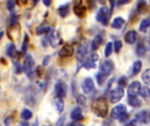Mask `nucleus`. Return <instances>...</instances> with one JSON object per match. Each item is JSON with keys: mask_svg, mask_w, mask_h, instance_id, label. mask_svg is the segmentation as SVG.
<instances>
[{"mask_svg": "<svg viewBox=\"0 0 150 126\" xmlns=\"http://www.w3.org/2000/svg\"><path fill=\"white\" fill-rule=\"evenodd\" d=\"M93 112L99 118H105L108 113V104L107 101L104 97L97 98L92 103Z\"/></svg>", "mask_w": 150, "mask_h": 126, "instance_id": "nucleus-1", "label": "nucleus"}, {"mask_svg": "<svg viewBox=\"0 0 150 126\" xmlns=\"http://www.w3.org/2000/svg\"><path fill=\"white\" fill-rule=\"evenodd\" d=\"M111 17V11L108 7L106 6H103L101 7L98 11L97 12L96 15V18L98 22H100L101 24L106 25L108 24V21L110 19Z\"/></svg>", "mask_w": 150, "mask_h": 126, "instance_id": "nucleus-2", "label": "nucleus"}, {"mask_svg": "<svg viewBox=\"0 0 150 126\" xmlns=\"http://www.w3.org/2000/svg\"><path fill=\"white\" fill-rule=\"evenodd\" d=\"M33 66H34V60H33V56L31 54L25 55V58L24 60L23 70H24V72L25 73V75L27 76H31L32 75Z\"/></svg>", "mask_w": 150, "mask_h": 126, "instance_id": "nucleus-3", "label": "nucleus"}, {"mask_svg": "<svg viewBox=\"0 0 150 126\" xmlns=\"http://www.w3.org/2000/svg\"><path fill=\"white\" fill-rule=\"evenodd\" d=\"M113 70V64L111 61H105L100 64V70L99 74L103 75L105 78L109 76Z\"/></svg>", "mask_w": 150, "mask_h": 126, "instance_id": "nucleus-4", "label": "nucleus"}, {"mask_svg": "<svg viewBox=\"0 0 150 126\" xmlns=\"http://www.w3.org/2000/svg\"><path fill=\"white\" fill-rule=\"evenodd\" d=\"M124 94H125L124 89L121 87H118V88L112 89L111 91V93H110V101H111V103H116L120 102L123 98Z\"/></svg>", "mask_w": 150, "mask_h": 126, "instance_id": "nucleus-5", "label": "nucleus"}, {"mask_svg": "<svg viewBox=\"0 0 150 126\" xmlns=\"http://www.w3.org/2000/svg\"><path fill=\"white\" fill-rule=\"evenodd\" d=\"M48 41H49V44L51 45V46L55 48V47H58L62 43V39L61 38V35L59 34L58 32L52 31L49 33Z\"/></svg>", "mask_w": 150, "mask_h": 126, "instance_id": "nucleus-6", "label": "nucleus"}, {"mask_svg": "<svg viewBox=\"0 0 150 126\" xmlns=\"http://www.w3.org/2000/svg\"><path fill=\"white\" fill-rule=\"evenodd\" d=\"M54 90H55V94H56L57 97L63 98L67 95V91H68L67 84L65 82H62V81H59L54 85Z\"/></svg>", "mask_w": 150, "mask_h": 126, "instance_id": "nucleus-7", "label": "nucleus"}, {"mask_svg": "<svg viewBox=\"0 0 150 126\" xmlns=\"http://www.w3.org/2000/svg\"><path fill=\"white\" fill-rule=\"evenodd\" d=\"M126 113H127V107L124 104H119L112 110L111 117L113 119H120Z\"/></svg>", "mask_w": 150, "mask_h": 126, "instance_id": "nucleus-8", "label": "nucleus"}, {"mask_svg": "<svg viewBox=\"0 0 150 126\" xmlns=\"http://www.w3.org/2000/svg\"><path fill=\"white\" fill-rule=\"evenodd\" d=\"M88 53V47L86 44H81L78 48H77V53H76V60L78 62L83 63L84 62L86 56Z\"/></svg>", "mask_w": 150, "mask_h": 126, "instance_id": "nucleus-9", "label": "nucleus"}, {"mask_svg": "<svg viewBox=\"0 0 150 126\" xmlns=\"http://www.w3.org/2000/svg\"><path fill=\"white\" fill-rule=\"evenodd\" d=\"M142 85L139 82H133L127 89V94L129 96V97H137L138 95L140 94V90H141Z\"/></svg>", "mask_w": 150, "mask_h": 126, "instance_id": "nucleus-10", "label": "nucleus"}, {"mask_svg": "<svg viewBox=\"0 0 150 126\" xmlns=\"http://www.w3.org/2000/svg\"><path fill=\"white\" fill-rule=\"evenodd\" d=\"M82 89H83V91L85 94H90V93H91V92L94 90V89H95V85H94L93 80H92L91 77L85 78L84 81L83 82Z\"/></svg>", "mask_w": 150, "mask_h": 126, "instance_id": "nucleus-11", "label": "nucleus"}, {"mask_svg": "<svg viewBox=\"0 0 150 126\" xmlns=\"http://www.w3.org/2000/svg\"><path fill=\"white\" fill-rule=\"evenodd\" d=\"M98 60V55L97 53H91L84 61L83 63V67L86 69H91V68H96V61Z\"/></svg>", "mask_w": 150, "mask_h": 126, "instance_id": "nucleus-12", "label": "nucleus"}, {"mask_svg": "<svg viewBox=\"0 0 150 126\" xmlns=\"http://www.w3.org/2000/svg\"><path fill=\"white\" fill-rule=\"evenodd\" d=\"M135 120L142 124H148L150 121V112L149 111H140L135 115Z\"/></svg>", "mask_w": 150, "mask_h": 126, "instance_id": "nucleus-13", "label": "nucleus"}, {"mask_svg": "<svg viewBox=\"0 0 150 126\" xmlns=\"http://www.w3.org/2000/svg\"><path fill=\"white\" fill-rule=\"evenodd\" d=\"M74 53V48L70 45H64L62 48L59 52V56L62 58H67V57H71Z\"/></svg>", "mask_w": 150, "mask_h": 126, "instance_id": "nucleus-14", "label": "nucleus"}, {"mask_svg": "<svg viewBox=\"0 0 150 126\" xmlns=\"http://www.w3.org/2000/svg\"><path fill=\"white\" fill-rule=\"evenodd\" d=\"M137 39V32L134 30H131L129 32H127V34L125 35V41L127 44L133 45Z\"/></svg>", "mask_w": 150, "mask_h": 126, "instance_id": "nucleus-15", "label": "nucleus"}, {"mask_svg": "<svg viewBox=\"0 0 150 126\" xmlns=\"http://www.w3.org/2000/svg\"><path fill=\"white\" fill-rule=\"evenodd\" d=\"M70 118L71 119H73L74 121H80V120H83V113H82V109L80 107H76L75 108L71 114H70Z\"/></svg>", "mask_w": 150, "mask_h": 126, "instance_id": "nucleus-16", "label": "nucleus"}, {"mask_svg": "<svg viewBox=\"0 0 150 126\" xmlns=\"http://www.w3.org/2000/svg\"><path fill=\"white\" fill-rule=\"evenodd\" d=\"M73 11H74V13L78 16V17H83L85 12H86V7L84 5H83L81 3L76 4L73 8Z\"/></svg>", "mask_w": 150, "mask_h": 126, "instance_id": "nucleus-17", "label": "nucleus"}, {"mask_svg": "<svg viewBox=\"0 0 150 126\" xmlns=\"http://www.w3.org/2000/svg\"><path fill=\"white\" fill-rule=\"evenodd\" d=\"M102 42H103V36H102L101 34L96 35L95 38L93 39L92 42H91V48H92L94 51L98 50V49L100 47Z\"/></svg>", "mask_w": 150, "mask_h": 126, "instance_id": "nucleus-18", "label": "nucleus"}, {"mask_svg": "<svg viewBox=\"0 0 150 126\" xmlns=\"http://www.w3.org/2000/svg\"><path fill=\"white\" fill-rule=\"evenodd\" d=\"M54 105L56 109V111H58V113H62L63 110H64V102L62 100V98H55L54 100Z\"/></svg>", "mask_w": 150, "mask_h": 126, "instance_id": "nucleus-19", "label": "nucleus"}, {"mask_svg": "<svg viewBox=\"0 0 150 126\" xmlns=\"http://www.w3.org/2000/svg\"><path fill=\"white\" fill-rule=\"evenodd\" d=\"M124 23H125V20L122 18L118 17V18H114V20L112 21V27L114 28V29H120L122 27V25H124Z\"/></svg>", "mask_w": 150, "mask_h": 126, "instance_id": "nucleus-20", "label": "nucleus"}, {"mask_svg": "<svg viewBox=\"0 0 150 126\" xmlns=\"http://www.w3.org/2000/svg\"><path fill=\"white\" fill-rule=\"evenodd\" d=\"M142 61H137L134 63L133 65V68H132V75L133 76H135L137 75L141 69H142Z\"/></svg>", "mask_w": 150, "mask_h": 126, "instance_id": "nucleus-21", "label": "nucleus"}, {"mask_svg": "<svg viewBox=\"0 0 150 126\" xmlns=\"http://www.w3.org/2000/svg\"><path fill=\"white\" fill-rule=\"evenodd\" d=\"M51 32V27L49 26H38L36 28V33L38 35H41V34H47V33H50Z\"/></svg>", "mask_w": 150, "mask_h": 126, "instance_id": "nucleus-22", "label": "nucleus"}, {"mask_svg": "<svg viewBox=\"0 0 150 126\" xmlns=\"http://www.w3.org/2000/svg\"><path fill=\"white\" fill-rule=\"evenodd\" d=\"M59 11V14L62 18H65L68 16L69 14V5L68 4H64V5H62L59 7L58 9Z\"/></svg>", "mask_w": 150, "mask_h": 126, "instance_id": "nucleus-23", "label": "nucleus"}, {"mask_svg": "<svg viewBox=\"0 0 150 126\" xmlns=\"http://www.w3.org/2000/svg\"><path fill=\"white\" fill-rule=\"evenodd\" d=\"M150 25V15L149 17H148L147 18L143 19L140 25V31L141 32H146L147 29L149 28V26Z\"/></svg>", "mask_w": 150, "mask_h": 126, "instance_id": "nucleus-24", "label": "nucleus"}, {"mask_svg": "<svg viewBox=\"0 0 150 126\" xmlns=\"http://www.w3.org/2000/svg\"><path fill=\"white\" fill-rule=\"evenodd\" d=\"M29 36L25 33V37H24V40H23V44H22V46H21V51L23 53H25L27 49H28V46H29Z\"/></svg>", "mask_w": 150, "mask_h": 126, "instance_id": "nucleus-25", "label": "nucleus"}, {"mask_svg": "<svg viewBox=\"0 0 150 126\" xmlns=\"http://www.w3.org/2000/svg\"><path fill=\"white\" fill-rule=\"evenodd\" d=\"M128 102H129L130 105L134 108H139L142 105V102L138 97H129Z\"/></svg>", "mask_w": 150, "mask_h": 126, "instance_id": "nucleus-26", "label": "nucleus"}, {"mask_svg": "<svg viewBox=\"0 0 150 126\" xmlns=\"http://www.w3.org/2000/svg\"><path fill=\"white\" fill-rule=\"evenodd\" d=\"M33 117V113L30 110L28 109H24L21 112V118L24 120H29Z\"/></svg>", "mask_w": 150, "mask_h": 126, "instance_id": "nucleus-27", "label": "nucleus"}, {"mask_svg": "<svg viewBox=\"0 0 150 126\" xmlns=\"http://www.w3.org/2000/svg\"><path fill=\"white\" fill-rule=\"evenodd\" d=\"M136 49H137V50H136V53H137V54H138L139 56H143V55H145V53H146V48H145V46H144L142 42H140V43L138 44Z\"/></svg>", "mask_w": 150, "mask_h": 126, "instance_id": "nucleus-28", "label": "nucleus"}, {"mask_svg": "<svg viewBox=\"0 0 150 126\" xmlns=\"http://www.w3.org/2000/svg\"><path fill=\"white\" fill-rule=\"evenodd\" d=\"M15 52H16V46L13 43L10 44L7 47V50H6V53L10 56V57H14V54H15Z\"/></svg>", "mask_w": 150, "mask_h": 126, "instance_id": "nucleus-29", "label": "nucleus"}, {"mask_svg": "<svg viewBox=\"0 0 150 126\" xmlns=\"http://www.w3.org/2000/svg\"><path fill=\"white\" fill-rule=\"evenodd\" d=\"M140 94L144 98H150V89H149L148 87L141 88Z\"/></svg>", "mask_w": 150, "mask_h": 126, "instance_id": "nucleus-30", "label": "nucleus"}, {"mask_svg": "<svg viewBox=\"0 0 150 126\" xmlns=\"http://www.w3.org/2000/svg\"><path fill=\"white\" fill-rule=\"evenodd\" d=\"M142 81L145 84H150V68L147 69L142 75Z\"/></svg>", "mask_w": 150, "mask_h": 126, "instance_id": "nucleus-31", "label": "nucleus"}, {"mask_svg": "<svg viewBox=\"0 0 150 126\" xmlns=\"http://www.w3.org/2000/svg\"><path fill=\"white\" fill-rule=\"evenodd\" d=\"M112 53V42H108L105 46V57H109Z\"/></svg>", "mask_w": 150, "mask_h": 126, "instance_id": "nucleus-32", "label": "nucleus"}, {"mask_svg": "<svg viewBox=\"0 0 150 126\" xmlns=\"http://www.w3.org/2000/svg\"><path fill=\"white\" fill-rule=\"evenodd\" d=\"M147 7V3L145 1H140L137 4V10L140 13L143 12Z\"/></svg>", "mask_w": 150, "mask_h": 126, "instance_id": "nucleus-33", "label": "nucleus"}, {"mask_svg": "<svg viewBox=\"0 0 150 126\" xmlns=\"http://www.w3.org/2000/svg\"><path fill=\"white\" fill-rule=\"evenodd\" d=\"M122 48V42L120 40H116L114 42V50L116 53H119Z\"/></svg>", "mask_w": 150, "mask_h": 126, "instance_id": "nucleus-34", "label": "nucleus"}, {"mask_svg": "<svg viewBox=\"0 0 150 126\" xmlns=\"http://www.w3.org/2000/svg\"><path fill=\"white\" fill-rule=\"evenodd\" d=\"M76 102H77V103L80 104V105H84L85 103H86V98H85L83 96L80 95V96L76 98Z\"/></svg>", "mask_w": 150, "mask_h": 126, "instance_id": "nucleus-35", "label": "nucleus"}, {"mask_svg": "<svg viewBox=\"0 0 150 126\" xmlns=\"http://www.w3.org/2000/svg\"><path fill=\"white\" fill-rule=\"evenodd\" d=\"M18 19V17L16 15V14H11V18H10V23H11V25H14L17 21Z\"/></svg>", "mask_w": 150, "mask_h": 126, "instance_id": "nucleus-36", "label": "nucleus"}, {"mask_svg": "<svg viewBox=\"0 0 150 126\" xmlns=\"http://www.w3.org/2000/svg\"><path fill=\"white\" fill-rule=\"evenodd\" d=\"M105 78L103 75H101L99 73H98V75H97V82H98V83L99 85H102L105 82Z\"/></svg>", "mask_w": 150, "mask_h": 126, "instance_id": "nucleus-37", "label": "nucleus"}, {"mask_svg": "<svg viewBox=\"0 0 150 126\" xmlns=\"http://www.w3.org/2000/svg\"><path fill=\"white\" fill-rule=\"evenodd\" d=\"M119 84H120V86H121V87L127 86V78L125 77V76L121 77V78L119 80Z\"/></svg>", "mask_w": 150, "mask_h": 126, "instance_id": "nucleus-38", "label": "nucleus"}, {"mask_svg": "<svg viewBox=\"0 0 150 126\" xmlns=\"http://www.w3.org/2000/svg\"><path fill=\"white\" fill-rule=\"evenodd\" d=\"M6 6H7V9L10 10V11H12L14 9V6H15V3L14 1H11V0H9L6 2Z\"/></svg>", "mask_w": 150, "mask_h": 126, "instance_id": "nucleus-39", "label": "nucleus"}, {"mask_svg": "<svg viewBox=\"0 0 150 126\" xmlns=\"http://www.w3.org/2000/svg\"><path fill=\"white\" fill-rule=\"evenodd\" d=\"M14 65H15V72H16V74H19V73H21V71H22L21 65H20L18 62H15V63H14Z\"/></svg>", "mask_w": 150, "mask_h": 126, "instance_id": "nucleus-40", "label": "nucleus"}, {"mask_svg": "<svg viewBox=\"0 0 150 126\" xmlns=\"http://www.w3.org/2000/svg\"><path fill=\"white\" fill-rule=\"evenodd\" d=\"M64 122H65V118L64 117L60 118L56 123V126H64Z\"/></svg>", "mask_w": 150, "mask_h": 126, "instance_id": "nucleus-41", "label": "nucleus"}, {"mask_svg": "<svg viewBox=\"0 0 150 126\" xmlns=\"http://www.w3.org/2000/svg\"><path fill=\"white\" fill-rule=\"evenodd\" d=\"M36 74H37V75L39 77H40L42 75V74H43V68H42L41 66L37 67V68H36Z\"/></svg>", "mask_w": 150, "mask_h": 126, "instance_id": "nucleus-42", "label": "nucleus"}, {"mask_svg": "<svg viewBox=\"0 0 150 126\" xmlns=\"http://www.w3.org/2000/svg\"><path fill=\"white\" fill-rule=\"evenodd\" d=\"M50 59H51V57L49 56V55H47L44 59H43V66H47L48 65V63H49V61H50Z\"/></svg>", "mask_w": 150, "mask_h": 126, "instance_id": "nucleus-43", "label": "nucleus"}, {"mask_svg": "<svg viewBox=\"0 0 150 126\" xmlns=\"http://www.w3.org/2000/svg\"><path fill=\"white\" fill-rule=\"evenodd\" d=\"M11 118H12L11 117H8V118H6L4 119V125L5 126L11 125V121H12V119H11Z\"/></svg>", "mask_w": 150, "mask_h": 126, "instance_id": "nucleus-44", "label": "nucleus"}, {"mask_svg": "<svg viewBox=\"0 0 150 126\" xmlns=\"http://www.w3.org/2000/svg\"><path fill=\"white\" fill-rule=\"evenodd\" d=\"M128 119V114L127 113H126V114H124L120 118V122H125V121H127Z\"/></svg>", "mask_w": 150, "mask_h": 126, "instance_id": "nucleus-45", "label": "nucleus"}, {"mask_svg": "<svg viewBox=\"0 0 150 126\" xmlns=\"http://www.w3.org/2000/svg\"><path fill=\"white\" fill-rule=\"evenodd\" d=\"M42 2H43V4H44L45 5H47V6H49V5L51 4V1H49V0H47H47H43Z\"/></svg>", "mask_w": 150, "mask_h": 126, "instance_id": "nucleus-46", "label": "nucleus"}, {"mask_svg": "<svg viewBox=\"0 0 150 126\" xmlns=\"http://www.w3.org/2000/svg\"><path fill=\"white\" fill-rule=\"evenodd\" d=\"M18 126H29V124L27 123V122H21Z\"/></svg>", "mask_w": 150, "mask_h": 126, "instance_id": "nucleus-47", "label": "nucleus"}, {"mask_svg": "<svg viewBox=\"0 0 150 126\" xmlns=\"http://www.w3.org/2000/svg\"><path fill=\"white\" fill-rule=\"evenodd\" d=\"M67 126H79L78 125H76V123H70V124H69Z\"/></svg>", "mask_w": 150, "mask_h": 126, "instance_id": "nucleus-48", "label": "nucleus"}, {"mask_svg": "<svg viewBox=\"0 0 150 126\" xmlns=\"http://www.w3.org/2000/svg\"><path fill=\"white\" fill-rule=\"evenodd\" d=\"M127 3H128V1H125V2H122V1H120L118 4H127Z\"/></svg>", "mask_w": 150, "mask_h": 126, "instance_id": "nucleus-49", "label": "nucleus"}, {"mask_svg": "<svg viewBox=\"0 0 150 126\" xmlns=\"http://www.w3.org/2000/svg\"><path fill=\"white\" fill-rule=\"evenodd\" d=\"M3 36H4V32H0V40H1V39L3 38Z\"/></svg>", "mask_w": 150, "mask_h": 126, "instance_id": "nucleus-50", "label": "nucleus"}, {"mask_svg": "<svg viewBox=\"0 0 150 126\" xmlns=\"http://www.w3.org/2000/svg\"><path fill=\"white\" fill-rule=\"evenodd\" d=\"M43 126H46V125H43Z\"/></svg>", "mask_w": 150, "mask_h": 126, "instance_id": "nucleus-51", "label": "nucleus"}]
</instances>
